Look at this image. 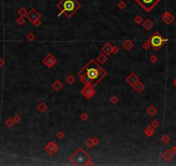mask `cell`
Instances as JSON below:
<instances>
[{
  "label": "cell",
  "mask_w": 176,
  "mask_h": 166,
  "mask_svg": "<svg viewBox=\"0 0 176 166\" xmlns=\"http://www.w3.org/2000/svg\"><path fill=\"white\" fill-rule=\"evenodd\" d=\"M112 52H113L114 54H116V53H117V52H118V48H117V46L112 47Z\"/></svg>",
  "instance_id": "37"
},
{
  "label": "cell",
  "mask_w": 176,
  "mask_h": 166,
  "mask_svg": "<svg viewBox=\"0 0 176 166\" xmlns=\"http://www.w3.org/2000/svg\"><path fill=\"white\" fill-rule=\"evenodd\" d=\"M107 60H108V57L104 54H100L98 56V58H97V61H98L99 63H102V64H104Z\"/></svg>",
  "instance_id": "21"
},
{
  "label": "cell",
  "mask_w": 176,
  "mask_h": 166,
  "mask_svg": "<svg viewBox=\"0 0 176 166\" xmlns=\"http://www.w3.org/2000/svg\"><path fill=\"white\" fill-rule=\"evenodd\" d=\"M27 18H29V20L33 24L35 20L41 18V14L39 12H37V10H35V9H31V10H29V12H28Z\"/></svg>",
  "instance_id": "9"
},
{
  "label": "cell",
  "mask_w": 176,
  "mask_h": 166,
  "mask_svg": "<svg viewBox=\"0 0 176 166\" xmlns=\"http://www.w3.org/2000/svg\"><path fill=\"white\" fill-rule=\"evenodd\" d=\"M16 22H17V24H20V25H22V24H24V18H23V16H21V18H19L17 20H16Z\"/></svg>",
  "instance_id": "33"
},
{
  "label": "cell",
  "mask_w": 176,
  "mask_h": 166,
  "mask_svg": "<svg viewBox=\"0 0 176 166\" xmlns=\"http://www.w3.org/2000/svg\"><path fill=\"white\" fill-rule=\"evenodd\" d=\"M41 24H42V22H41L40 18H39V19H37V20H35V22H33V24H35V26H39V25H41Z\"/></svg>",
  "instance_id": "35"
},
{
  "label": "cell",
  "mask_w": 176,
  "mask_h": 166,
  "mask_svg": "<svg viewBox=\"0 0 176 166\" xmlns=\"http://www.w3.org/2000/svg\"><path fill=\"white\" fill-rule=\"evenodd\" d=\"M80 94H81L84 97H86V99L89 100L95 94V90L92 89L91 86H86L85 88H82V89L80 90Z\"/></svg>",
  "instance_id": "7"
},
{
  "label": "cell",
  "mask_w": 176,
  "mask_h": 166,
  "mask_svg": "<svg viewBox=\"0 0 176 166\" xmlns=\"http://www.w3.org/2000/svg\"><path fill=\"white\" fill-rule=\"evenodd\" d=\"M52 88H53L56 92H59L60 90L63 88V84L60 82V80H55V82L53 83V85H52Z\"/></svg>",
  "instance_id": "17"
},
{
  "label": "cell",
  "mask_w": 176,
  "mask_h": 166,
  "mask_svg": "<svg viewBox=\"0 0 176 166\" xmlns=\"http://www.w3.org/2000/svg\"><path fill=\"white\" fill-rule=\"evenodd\" d=\"M110 102L112 104H116L118 102V99H117V96H112V97L110 98Z\"/></svg>",
  "instance_id": "29"
},
{
  "label": "cell",
  "mask_w": 176,
  "mask_h": 166,
  "mask_svg": "<svg viewBox=\"0 0 176 166\" xmlns=\"http://www.w3.org/2000/svg\"><path fill=\"white\" fill-rule=\"evenodd\" d=\"M134 21H135V22H136V24H142V22H143V18H142L141 16H136V18H135Z\"/></svg>",
  "instance_id": "26"
},
{
  "label": "cell",
  "mask_w": 176,
  "mask_h": 166,
  "mask_svg": "<svg viewBox=\"0 0 176 166\" xmlns=\"http://www.w3.org/2000/svg\"><path fill=\"white\" fill-rule=\"evenodd\" d=\"M66 82H67V84L72 85L73 83L75 82V78H74V77L73 76L72 74H70V75H68V76H67V78H66Z\"/></svg>",
  "instance_id": "23"
},
{
  "label": "cell",
  "mask_w": 176,
  "mask_h": 166,
  "mask_svg": "<svg viewBox=\"0 0 176 166\" xmlns=\"http://www.w3.org/2000/svg\"><path fill=\"white\" fill-rule=\"evenodd\" d=\"M47 109H48V106H47L44 102H41L38 106H37V110L41 112H44Z\"/></svg>",
  "instance_id": "20"
},
{
  "label": "cell",
  "mask_w": 176,
  "mask_h": 166,
  "mask_svg": "<svg viewBox=\"0 0 176 166\" xmlns=\"http://www.w3.org/2000/svg\"><path fill=\"white\" fill-rule=\"evenodd\" d=\"M85 144L87 145L88 147H92L93 145H94V144H93V140H92V138H87V140H86V142H85Z\"/></svg>",
  "instance_id": "25"
},
{
  "label": "cell",
  "mask_w": 176,
  "mask_h": 166,
  "mask_svg": "<svg viewBox=\"0 0 176 166\" xmlns=\"http://www.w3.org/2000/svg\"><path fill=\"white\" fill-rule=\"evenodd\" d=\"M150 62H152V63H155V62H157V60H158V58H157V56H155V54H153L152 56L150 57Z\"/></svg>",
  "instance_id": "34"
},
{
  "label": "cell",
  "mask_w": 176,
  "mask_h": 166,
  "mask_svg": "<svg viewBox=\"0 0 176 166\" xmlns=\"http://www.w3.org/2000/svg\"><path fill=\"white\" fill-rule=\"evenodd\" d=\"M162 21H163V22H165L166 24H170L171 22H173L174 21H175V18L170 12H168V11H166V12H164L163 14H162Z\"/></svg>",
  "instance_id": "10"
},
{
  "label": "cell",
  "mask_w": 176,
  "mask_h": 166,
  "mask_svg": "<svg viewBox=\"0 0 176 166\" xmlns=\"http://www.w3.org/2000/svg\"><path fill=\"white\" fill-rule=\"evenodd\" d=\"M143 48L145 50H148L149 48H150V44H149V41H148V42H146L144 43V44L143 45Z\"/></svg>",
  "instance_id": "31"
},
{
  "label": "cell",
  "mask_w": 176,
  "mask_h": 166,
  "mask_svg": "<svg viewBox=\"0 0 176 166\" xmlns=\"http://www.w3.org/2000/svg\"><path fill=\"white\" fill-rule=\"evenodd\" d=\"M162 141H163L165 144H167V143H168L169 142V140H170V138H169V136H168V135H164L163 137H162Z\"/></svg>",
  "instance_id": "28"
},
{
  "label": "cell",
  "mask_w": 176,
  "mask_h": 166,
  "mask_svg": "<svg viewBox=\"0 0 176 166\" xmlns=\"http://www.w3.org/2000/svg\"><path fill=\"white\" fill-rule=\"evenodd\" d=\"M143 28L145 30H150L151 28L154 26V24H153V22L150 19H146L143 22Z\"/></svg>",
  "instance_id": "14"
},
{
  "label": "cell",
  "mask_w": 176,
  "mask_h": 166,
  "mask_svg": "<svg viewBox=\"0 0 176 166\" xmlns=\"http://www.w3.org/2000/svg\"><path fill=\"white\" fill-rule=\"evenodd\" d=\"M57 137L59 138L62 139L63 138H64V133H63V132H59L57 134Z\"/></svg>",
  "instance_id": "36"
},
{
  "label": "cell",
  "mask_w": 176,
  "mask_h": 166,
  "mask_svg": "<svg viewBox=\"0 0 176 166\" xmlns=\"http://www.w3.org/2000/svg\"><path fill=\"white\" fill-rule=\"evenodd\" d=\"M117 7H118L120 10H123V9L126 7V3H125L124 1H123V0H120V1L118 2V4H117Z\"/></svg>",
  "instance_id": "24"
},
{
  "label": "cell",
  "mask_w": 176,
  "mask_h": 166,
  "mask_svg": "<svg viewBox=\"0 0 176 166\" xmlns=\"http://www.w3.org/2000/svg\"><path fill=\"white\" fill-rule=\"evenodd\" d=\"M135 1L141 5L144 10L149 12V11H150L154 8L161 0H135Z\"/></svg>",
  "instance_id": "5"
},
{
  "label": "cell",
  "mask_w": 176,
  "mask_h": 166,
  "mask_svg": "<svg viewBox=\"0 0 176 166\" xmlns=\"http://www.w3.org/2000/svg\"><path fill=\"white\" fill-rule=\"evenodd\" d=\"M133 88H135V90H136L137 93H141V92H143V90H144V88H145V86H144V85L143 84V83H141L140 82H138L137 83H136V85H135Z\"/></svg>",
  "instance_id": "18"
},
{
  "label": "cell",
  "mask_w": 176,
  "mask_h": 166,
  "mask_svg": "<svg viewBox=\"0 0 176 166\" xmlns=\"http://www.w3.org/2000/svg\"><path fill=\"white\" fill-rule=\"evenodd\" d=\"M80 80L86 86H96L101 80L106 76L107 73L104 68L100 67L96 61L93 59L90 60L86 66L78 73Z\"/></svg>",
  "instance_id": "1"
},
{
  "label": "cell",
  "mask_w": 176,
  "mask_h": 166,
  "mask_svg": "<svg viewBox=\"0 0 176 166\" xmlns=\"http://www.w3.org/2000/svg\"><path fill=\"white\" fill-rule=\"evenodd\" d=\"M126 82L129 83L131 86H134L138 82H139V78L134 73H131L128 77L126 78Z\"/></svg>",
  "instance_id": "11"
},
{
  "label": "cell",
  "mask_w": 176,
  "mask_h": 166,
  "mask_svg": "<svg viewBox=\"0 0 176 166\" xmlns=\"http://www.w3.org/2000/svg\"><path fill=\"white\" fill-rule=\"evenodd\" d=\"M147 114L150 116H154L157 114V109L155 108L154 106H150L149 108L147 109Z\"/></svg>",
  "instance_id": "19"
},
{
  "label": "cell",
  "mask_w": 176,
  "mask_h": 166,
  "mask_svg": "<svg viewBox=\"0 0 176 166\" xmlns=\"http://www.w3.org/2000/svg\"><path fill=\"white\" fill-rule=\"evenodd\" d=\"M88 118H89V116H88V114H86V112H83V114L80 115V118H81L83 121H86Z\"/></svg>",
  "instance_id": "27"
},
{
  "label": "cell",
  "mask_w": 176,
  "mask_h": 166,
  "mask_svg": "<svg viewBox=\"0 0 176 166\" xmlns=\"http://www.w3.org/2000/svg\"><path fill=\"white\" fill-rule=\"evenodd\" d=\"M27 38H28V40H29V41H33L34 39L35 38V36L33 33H29V35L27 36Z\"/></svg>",
  "instance_id": "32"
},
{
  "label": "cell",
  "mask_w": 176,
  "mask_h": 166,
  "mask_svg": "<svg viewBox=\"0 0 176 166\" xmlns=\"http://www.w3.org/2000/svg\"><path fill=\"white\" fill-rule=\"evenodd\" d=\"M155 132V128H154L153 126H148V127L145 129V131H144V133H145L146 136H148V137L152 136Z\"/></svg>",
  "instance_id": "15"
},
{
  "label": "cell",
  "mask_w": 176,
  "mask_h": 166,
  "mask_svg": "<svg viewBox=\"0 0 176 166\" xmlns=\"http://www.w3.org/2000/svg\"><path fill=\"white\" fill-rule=\"evenodd\" d=\"M56 62H57V60H56L55 56H54L52 54H50V53H48V54L45 56L43 59H42V62H43V64L44 65H46L48 68L54 67V66L55 65Z\"/></svg>",
  "instance_id": "6"
},
{
  "label": "cell",
  "mask_w": 176,
  "mask_h": 166,
  "mask_svg": "<svg viewBox=\"0 0 176 166\" xmlns=\"http://www.w3.org/2000/svg\"><path fill=\"white\" fill-rule=\"evenodd\" d=\"M173 156L174 154L171 150H166V152H163V154H162V158H163L164 160L167 162L170 161V160L172 159V158H173Z\"/></svg>",
  "instance_id": "13"
},
{
  "label": "cell",
  "mask_w": 176,
  "mask_h": 166,
  "mask_svg": "<svg viewBox=\"0 0 176 166\" xmlns=\"http://www.w3.org/2000/svg\"><path fill=\"white\" fill-rule=\"evenodd\" d=\"M57 8L60 10L58 16L64 14L67 18H71L73 15L81 8V5L77 0H61L57 4Z\"/></svg>",
  "instance_id": "2"
},
{
  "label": "cell",
  "mask_w": 176,
  "mask_h": 166,
  "mask_svg": "<svg viewBox=\"0 0 176 166\" xmlns=\"http://www.w3.org/2000/svg\"><path fill=\"white\" fill-rule=\"evenodd\" d=\"M102 51L105 53L107 56H110V53H112V46L109 42H106L104 46L102 47Z\"/></svg>",
  "instance_id": "12"
},
{
  "label": "cell",
  "mask_w": 176,
  "mask_h": 166,
  "mask_svg": "<svg viewBox=\"0 0 176 166\" xmlns=\"http://www.w3.org/2000/svg\"><path fill=\"white\" fill-rule=\"evenodd\" d=\"M45 150L47 152V153L49 156H52L58 150V146L57 144H55V142H49L48 144L46 145V148H45Z\"/></svg>",
  "instance_id": "8"
},
{
  "label": "cell",
  "mask_w": 176,
  "mask_h": 166,
  "mask_svg": "<svg viewBox=\"0 0 176 166\" xmlns=\"http://www.w3.org/2000/svg\"><path fill=\"white\" fill-rule=\"evenodd\" d=\"M122 45H123V47L126 50H130V48H131L132 47H133L134 43H133V42L130 41V40H125L123 43H122Z\"/></svg>",
  "instance_id": "16"
},
{
  "label": "cell",
  "mask_w": 176,
  "mask_h": 166,
  "mask_svg": "<svg viewBox=\"0 0 176 166\" xmlns=\"http://www.w3.org/2000/svg\"><path fill=\"white\" fill-rule=\"evenodd\" d=\"M92 140H93V144H94L95 145H98V143H99V141H98V138H92Z\"/></svg>",
  "instance_id": "38"
},
{
  "label": "cell",
  "mask_w": 176,
  "mask_h": 166,
  "mask_svg": "<svg viewBox=\"0 0 176 166\" xmlns=\"http://www.w3.org/2000/svg\"><path fill=\"white\" fill-rule=\"evenodd\" d=\"M18 14L20 15L21 16H27V15H28V11L27 10H26L24 7H22V8H20L19 10H18Z\"/></svg>",
  "instance_id": "22"
},
{
  "label": "cell",
  "mask_w": 176,
  "mask_h": 166,
  "mask_svg": "<svg viewBox=\"0 0 176 166\" xmlns=\"http://www.w3.org/2000/svg\"><path fill=\"white\" fill-rule=\"evenodd\" d=\"M69 161L74 165H89L91 164V158L81 148H79L73 155L69 156Z\"/></svg>",
  "instance_id": "3"
},
{
  "label": "cell",
  "mask_w": 176,
  "mask_h": 166,
  "mask_svg": "<svg viewBox=\"0 0 176 166\" xmlns=\"http://www.w3.org/2000/svg\"><path fill=\"white\" fill-rule=\"evenodd\" d=\"M174 85H175V86L176 88V78L175 79V80H174Z\"/></svg>",
  "instance_id": "39"
},
{
  "label": "cell",
  "mask_w": 176,
  "mask_h": 166,
  "mask_svg": "<svg viewBox=\"0 0 176 166\" xmlns=\"http://www.w3.org/2000/svg\"><path fill=\"white\" fill-rule=\"evenodd\" d=\"M151 126H153L154 128H157L159 126V122L157 121L156 120H153L152 121V123H151Z\"/></svg>",
  "instance_id": "30"
},
{
  "label": "cell",
  "mask_w": 176,
  "mask_h": 166,
  "mask_svg": "<svg viewBox=\"0 0 176 166\" xmlns=\"http://www.w3.org/2000/svg\"><path fill=\"white\" fill-rule=\"evenodd\" d=\"M168 39L163 38L162 35L159 33L158 31H155L151 37L149 39V42L150 44V46L154 48L155 50H158L159 48H161L164 45V43L166 42H168Z\"/></svg>",
  "instance_id": "4"
}]
</instances>
